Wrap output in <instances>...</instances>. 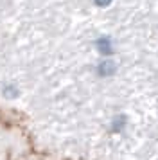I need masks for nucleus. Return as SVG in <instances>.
<instances>
[{
    "mask_svg": "<svg viewBox=\"0 0 158 160\" xmlns=\"http://www.w3.org/2000/svg\"><path fill=\"white\" fill-rule=\"evenodd\" d=\"M115 68H117V63L113 59L104 58L101 59V63L97 65V72H99V76H111L115 72Z\"/></svg>",
    "mask_w": 158,
    "mask_h": 160,
    "instance_id": "obj_2",
    "label": "nucleus"
},
{
    "mask_svg": "<svg viewBox=\"0 0 158 160\" xmlns=\"http://www.w3.org/2000/svg\"><path fill=\"white\" fill-rule=\"evenodd\" d=\"M93 4H95L97 8H101V9H106V8H110V6L113 4V0H93Z\"/></svg>",
    "mask_w": 158,
    "mask_h": 160,
    "instance_id": "obj_3",
    "label": "nucleus"
},
{
    "mask_svg": "<svg viewBox=\"0 0 158 160\" xmlns=\"http://www.w3.org/2000/svg\"><path fill=\"white\" fill-rule=\"evenodd\" d=\"M95 49H97V52H99L102 58H110V56H113L115 54V45H113L111 36H108V34H101V36L95 40Z\"/></svg>",
    "mask_w": 158,
    "mask_h": 160,
    "instance_id": "obj_1",
    "label": "nucleus"
}]
</instances>
